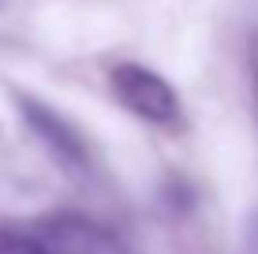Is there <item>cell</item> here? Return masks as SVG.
<instances>
[{
	"instance_id": "1",
	"label": "cell",
	"mask_w": 258,
	"mask_h": 254,
	"mask_svg": "<svg viewBox=\"0 0 258 254\" xmlns=\"http://www.w3.org/2000/svg\"><path fill=\"white\" fill-rule=\"evenodd\" d=\"M112 94L139 120H150V124H161V127H172L180 120L176 90L157 71H150L142 64H116L112 67Z\"/></svg>"
},
{
	"instance_id": "2",
	"label": "cell",
	"mask_w": 258,
	"mask_h": 254,
	"mask_svg": "<svg viewBox=\"0 0 258 254\" xmlns=\"http://www.w3.org/2000/svg\"><path fill=\"white\" fill-rule=\"evenodd\" d=\"M34 239L41 243L45 254H127L116 232H109L105 224L79 213H60L41 221Z\"/></svg>"
},
{
	"instance_id": "3",
	"label": "cell",
	"mask_w": 258,
	"mask_h": 254,
	"mask_svg": "<svg viewBox=\"0 0 258 254\" xmlns=\"http://www.w3.org/2000/svg\"><path fill=\"white\" fill-rule=\"evenodd\" d=\"M23 116H26V124L38 131V138H41V142H45L49 150L56 153L60 161H64V164L79 168V164L86 161L83 138H79V135H75V127H68L52 109H45V105H38V101H23Z\"/></svg>"
},
{
	"instance_id": "4",
	"label": "cell",
	"mask_w": 258,
	"mask_h": 254,
	"mask_svg": "<svg viewBox=\"0 0 258 254\" xmlns=\"http://www.w3.org/2000/svg\"><path fill=\"white\" fill-rule=\"evenodd\" d=\"M247 82H251V112H254V124H258V26L247 38Z\"/></svg>"
},
{
	"instance_id": "5",
	"label": "cell",
	"mask_w": 258,
	"mask_h": 254,
	"mask_svg": "<svg viewBox=\"0 0 258 254\" xmlns=\"http://www.w3.org/2000/svg\"><path fill=\"white\" fill-rule=\"evenodd\" d=\"M0 254H45L41 243L34 235H19V232H0Z\"/></svg>"
},
{
	"instance_id": "6",
	"label": "cell",
	"mask_w": 258,
	"mask_h": 254,
	"mask_svg": "<svg viewBox=\"0 0 258 254\" xmlns=\"http://www.w3.org/2000/svg\"><path fill=\"white\" fill-rule=\"evenodd\" d=\"M243 254H258V209L247 217V232H243Z\"/></svg>"
}]
</instances>
